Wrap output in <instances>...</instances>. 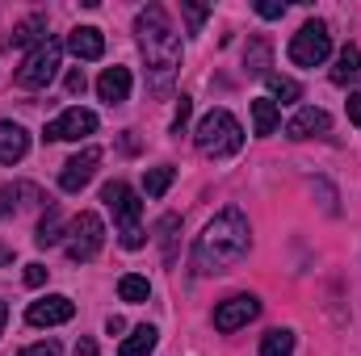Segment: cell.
I'll list each match as a JSON object with an SVG mask.
<instances>
[{"label":"cell","mask_w":361,"mask_h":356,"mask_svg":"<svg viewBox=\"0 0 361 356\" xmlns=\"http://www.w3.org/2000/svg\"><path fill=\"white\" fill-rule=\"evenodd\" d=\"M252 248V231H248V218L240 210H223L202 235H197V248H193V268L202 276L210 272H223V268L240 265Z\"/></svg>","instance_id":"6da1fadb"},{"label":"cell","mask_w":361,"mask_h":356,"mask_svg":"<svg viewBox=\"0 0 361 356\" xmlns=\"http://www.w3.org/2000/svg\"><path fill=\"white\" fill-rule=\"evenodd\" d=\"M135 34H139L143 55H147V68H152L156 80L164 84V80L173 76V68L180 63V38L173 34L164 8H160V4H147V8L139 13V21H135Z\"/></svg>","instance_id":"7a4b0ae2"},{"label":"cell","mask_w":361,"mask_h":356,"mask_svg":"<svg viewBox=\"0 0 361 356\" xmlns=\"http://www.w3.org/2000/svg\"><path fill=\"white\" fill-rule=\"evenodd\" d=\"M101 201H105L109 214L118 218V243H122L126 252H139V248H143V227H139L143 201L135 197V189L122 184V180H109V184L101 189Z\"/></svg>","instance_id":"3957f363"},{"label":"cell","mask_w":361,"mask_h":356,"mask_svg":"<svg viewBox=\"0 0 361 356\" xmlns=\"http://www.w3.org/2000/svg\"><path fill=\"white\" fill-rule=\"evenodd\" d=\"M197 151L202 155H214V160H223V155H235L240 147H244V126L227 113V109H210L202 122H197Z\"/></svg>","instance_id":"277c9868"},{"label":"cell","mask_w":361,"mask_h":356,"mask_svg":"<svg viewBox=\"0 0 361 356\" xmlns=\"http://www.w3.org/2000/svg\"><path fill=\"white\" fill-rule=\"evenodd\" d=\"M328 55H332V34L324 21H307L290 38V63H298V68H319Z\"/></svg>","instance_id":"5b68a950"},{"label":"cell","mask_w":361,"mask_h":356,"mask_svg":"<svg viewBox=\"0 0 361 356\" xmlns=\"http://www.w3.org/2000/svg\"><path fill=\"white\" fill-rule=\"evenodd\" d=\"M59 55H63V46H59L55 38H47L42 46H34V51L25 55L21 72H17V84H21V89H47V84L55 80V72H59Z\"/></svg>","instance_id":"8992f818"},{"label":"cell","mask_w":361,"mask_h":356,"mask_svg":"<svg viewBox=\"0 0 361 356\" xmlns=\"http://www.w3.org/2000/svg\"><path fill=\"white\" fill-rule=\"evenodd\" d=\"M101 243H105V227H101V218L85 210V214H76L72 218V227H68V256L72 260H92L97 252H101Z\"/></svg>","instance_id":"52a82bcc"},{"label":"cell","mask_w":361,"mask_h":356,"mask_svg":"<svg viewBox=\"0 0 361 356\" xmlns=\"http://www.w3.org/2000/svg\"><path fill=\"white\" fill-rule=\"evenodd\" d=\"M97 130V113L92 109H63L51 126H47V143H80Z\"/></svg>","instance_id":"ba28073f"},{"label":"cell","mask_w":361,"mask_h":356,"mask_svg":"<svg viewBox=\"0 0 361 356\" xmlns=\"http://www.w3.org/2000/svg\"><path fill=\"white\" fill-rule=\"evenodd\" d=\"M257 314H261V302H257L252 293H235V298H227V302L214 306V327H219V331H240V327H248Z\"/></svg>","instance_id":"9c48e42d"},{"label":"cell","mask_w":361,"mask_h":356,"mask_svg":"<svg viewBox=\"0 0 361 356\" xmlns=\"http://www.w3.org/2000/svg\"><path fill=\"white\" fill-rule=\"evenodd\" d=\"M72 314H76V302L63 298V293H47V298L30 302V310H25L30 327H59V323H68Z\"/></svg>","instance_id":"30bf717a"},{"label":"cell","mask_w":361,"mask_h":356,"mask_svg":"<svg viewBox=\"0 0 361 356\" xmlns=\"http://www.w3.org/2000/svg\"><path fill=\"white\" fill-rule=\"evenodd\" d=\"M97 164H101V147H85L80 155H72L59 172V189L63 193H80L92 177H97Z\"/></svg>","instance_id":"8fae6325"},{"label":"cell","mask_w":361,"mask_h":356,"mask_svg":"<svg viewBox=\"0 0 361 356\" xmlns=\"http://www.w3.org/2000/svg\"><path fill=\"white\" fill-rule=\"evenodd\" d=\"M328 130H332V117H328L324 109H315V105L298 109V113L286 122V134H290L294 143H302V139H315V134H328Z\"/></svg>","instance_id":"7c38bea8"},{"label":"cell","mask_w":361,"mask_h":356,"mask_svg":"<svg viewBox=\"0 0 361 356\" xmlns=\"http://www.w3.org/2000/svg\"><path fill=\"white\" fill-rule=\"evenodd\" d=\"M68 51H72L76 59L92 63V59H101V55H105V38H101V30H97V25H76V30L68 34Z\"/></svg>","instance_id":"4fadbf2b"},{"label":"cell","mask_w":361,"mask_h":356,"mask_svg":"<svg viewBox=\"0 0 361 356\" xmlns=\"http://www.w3.org/2000/svg\"><path fill=\"white\" fill-rule=\"evenodd\" d=\"M30 151V134L17 122H0V164H21Z\"/></svg>","instance_id":"5bb4252c"},{"label":"cell","mask_w":361,"mask_h":356,"mask_svg":"<svg viewBox=\"0 0 361 356\" xmlns=\"http://www.w3.org/2000/svg\"><path fill=\"white\" fill-rule=\"evenodd\" d=\"M97 92H101V101L122 105L130 96V68H105L101 80H97Z\"/></svg>","instance_id":"9a60e30c"},{"label":"cell","mask_w":361,"mask_h":356,"mask_svg":"<svg viewBox=\"0 0 361 356\" xmlns=\"http://www.w3.org/2000/svg\"><path fill=\"white\" fill-rule=\"evenodd\" d=\"M277 126H281V109L273 105V96H257L252 101V130L261 139H269V134H277Z\"/></svg>","instance_id":"2e32d148"},{"label":"cell","mask_w":361,"mask_h":356,"mask_svg":"<svg viewBox=\"0 0 361 356\" xmlns=\"http://www.w3.org/2000/svg\"><path fill=\"white\" fill-rule=\"evenodd\" d=\"M156 340H160V331H156L152 323H143V327H135V331L122 340L118 356H152L156 352Z\"/></svg>","instance_id":"e0dca14e"},{"label":"cell","mask_w":361,"mask_h":356,"mask_svg":"<svg viewBox=\"0 0 361 356\" xmlns=\"http://www.w3.org/2000/svg\"><path fill=\"white\" fill-rule=\"evenodd\" d=\"M357 76H361V51L353 46V42H349V46L336 55V68H332V84H341V89H345V84H353Z\"/></svg>","instance_id":"ac0fdd59"},{"label":"cell","mask_w":361,"mask_h":356,"mask_svg":"<svg viewBox=\"0 0 361 356\" xmlns=\"http://www.w3.org/2000/svg\"><path fill=\"white\" fill-rule=\"evenodd\" d=\"M47 17H25L17 30H13V38H8V46H42L47 38Z\"/></svg>","instance_id":"d6986e66"},{"label":"cell","mask_w":361,"mask_h":356,"mask_svg":"<svg viewBox=\"0 0 361 356\" xmlns=\"http://www.w3.org/2000/svg\"><path fill=\"white\" fill-rule=\"evenodd\" d=\"M59 239H63V218H59V210L51 205V210L42 214V222H38L34 243H38V248H51V243H59Z\"/></svg>","instance_id":"ffe728a7"},{"label":"cell","mask_w":361,"mask_h":356,"mask_svg":"<svg viewBox=\"0 0 361 356\" xmlns=\"http://www.w3.org/2000/svg\"><path fill=\"white\" fill-rule=\"evenodd\" d=\"M118 293H122V302H147L152 298V281L147 276H139V272H126L122 281H118Z\"/></svg>","instance_id":"44dd1931"},{"label":"cell","mask_w":361,"mask_h":356,"mask_svg":"<svg viewBox=\"0 0 361 356\" xmlns=\"http://www.w3.org/2000/svg\"><path fill=\"white\" fill-rule=\"evenodd\" d=\"M261 356H294V331L273 327L269 336L261 340Z\"/></svg>","instance_id":"7402d4cb"},{"label":"cell","mask_w":361,"mask_h":356,"mask_svg":"<svg viewBox=\"0 0 361 356\" xmlns=\"http://www.w3.org/2000/svg\"><path fill=\"white\" fill-rule=\"evenodd\" d=\"M244 68H248L252 76H269V42H265V38H252V42H248Z\"/></svg>","instance_id":"603a6c76"},{"label":"cell","mask_w":361,"mask_h":356,"mask_svg":"<svg viewBox=\"0 0 361 356\" xmlns=\"http://www.w3.org/2000/svg\"><path fill=\"white\" fill-rule=\"evenodd\" d=\"M265 84H269V92H273V105L281 101V105H294L298 96H302V89H298V80H290V76H265Z\"/></svg>","instance_id":"cb8c5ba5"},{"label":"cell","mask_w":361,"mask_h":356,"mask_svg":"<svg viewBox=\"0 0 361 356\" xmlns=\"http://www.w3.org/2000/svg\"><path fill=\"white\" fill-rule=\"evenodd\" d=\"M177 177V168H169V164H160V168H147V177H143V189H147V197H164L169 193V184Z\"/></svg>","instance_id":"d4e9b609"},{"label":"cell","mask_w":361,"mask_h":356,"mask_svg":"<svg viewBox=\"0 0 361 356\" xmlns=\"http://www.w3.org/2000/svg\"><path fill=\"white\" fill-rule=\"evenodd\" d=\"M180 13H185V21H189V34H197V30H202V21L210 17V4H193V0H185V4H180Z\"/></svg>","instance_id":"484cf974"},{"label":"cell","mask_w":361,"mask_h":356,"mask_svg":"<svg viewBox=\"0 0 361 356\" xmlns=\"http://www.w3.org/2000/svg\"><path fill=\"white\" fill-rule=\"evenodd\" d=\"M177 227H180L177 214H164V218H160V243H164V260H173V235H177Z\"/></svg>","instance_id":"4316f807"},{"label":"cell","mask_w":361,"mask_h":356,"mask_svg":"<svg viewBox=\"0 0 361 356\" xmlns=\"http://www.w3.org/2000/svg\"><path fill=\"white\" fill-rule=\"evenodd\" d=\"M21 193H30V189H21V184H4L0 189V218H8L13 210H17V197Z\"/></svg>","instance_id":"83f0119b"},{"label":"cell","mask_w":361,"mask_h":356,"mask_svg":"<svg viewBox=\"0 0 361 356\" xmlns=\"http://www.w3.org/2000/svg\"><path fill=\"white\" fill-rule=\"evenodd\" d=\"M189 113H193V101H189V96H180L177 101V117H173V130H185V122H189Z\"/></svg>","instance_id":"f1b7e54d"},{"label":"cell","mask_w":361,"mask_h":356,"mask_svg":"<svg viewBox=\"0 0 361 356\" xmlns=\"http://www.w3.org/2000/svg\"><path fill=\"white\" fill-rule=\"evenodd\" d=\"M257 13H261L265 21H277V17L286 13V4H281V0H261V4H257Z\"/></svg>","instance_id":"f546056e"},{"label":"cell","mask_w":361,"mask_h":356,"mask_svg":"<svg viewBox=\"0 0 361 356\" xmlns=\"http://www.w3.org/2000/svg\"><path fill=\"white\" fill-rule=\"evenodd\" d=\"M42 281H47V268L42 265H25V285H30V289H38Z\"/></svg>","instance_id":"4dcf8cb0"},{"label":"cell","mask_w":361,"mask_h":356,"mask_svg":"<svg viewBox=\"0 0 361 356\" xmlns=\"http://www.w3.org/2000/svg\"><path fill=\"white\" fill-rule=\"evenodd\" d=\"M85 89H89V80H85V72H68V92H72V96H80Z\"/></svg>","instance_id":"1f68e13d"},{"label":"cell","mask_w":361,"mask_h":356,"mask_svg":"<svg viewBox=\"0 0 361 356\" xmlns=\"http://www.w3.org/2000/svg\"><path fill=\"white\" fill-rule=\"evenodd\" d=\"M349 122L361 126V92H349Z\"/></svg>","instance_id":"d6a6232c"},{"label":"cell","mask_w":361,"mask_h":356,"mask_svg":"<svg viewBox=\"0 0 361 356\" xmlns=\"http://www.w3.org/2000/svg\"><path fill=\"white\" fill-rule=\"evenodd\" d=\"M21 356H59V344H34V348H25Z\"/></svg>","instance_id":"836d02e7"},{"label":"cell","mask_w":361,"mask_h":356,"mask_svg":"<svg viewBox=\"0 0 361 356\" xmlns=\"http://www.w3.org/2000/svg\"><path fill=\"white\" fill-rule=\"evenodd\" d=\"M105 331H109V336H122V331H126V319L109 314V319H105Z\"/></svg>","instance_id":"e575fe53"},{"label":"cell","mask_w":361,"mask_h":356,"mask_svg":"<svg viewBox=\"0 0 361 356\" xmlns=\"http://www.w3.org/2000/svg\"><path fill=\"white\" fill-rule=\"evenodd\" d=\"M76 356H97V340H89V336H85V340L76 344Z\"/></svg>","instance_id":"d590c367"},{"label":"cell","mask_w":361,"mask_h":356,"mask_svg":"<svg viewBox=\"0 0 361 356\" xmlns=\"http://www.w3.org/2000/svg\"><path fill=\"white\" fill-rule=\"evenodd\" d=\"M4 323H8V306L0 302V336H4Z\"/></svg>","instance_id":"8d00e7d4"}]
</instances>
